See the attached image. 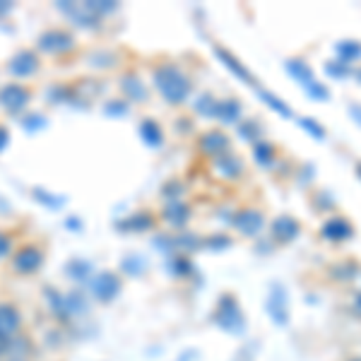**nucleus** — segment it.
I'll return each mask as SVG.
<instances>
[{
    "mask_svg": "<svg viewBox=\"0 0 361 361\" xmlns=\"http://www.w3.org/2000/svg\"><path fill=\"white\" fill-rule=\"evenodd\" d=\"M154 82H157L162 96L169 101V104H180L185 101L190 92V80L178 70L174 63H159L154 68Z\"/></svg>",
    "mask_w": 361,
    "mask_h": 361,
    "instance_id": "f257e3e1",
    "label": "nucleus"
},
{
    "mask_svg": "<svg viewBox=\"0 0 361 361\" xmlns=\"http://www.w3.org/2000/svg\"><path fill=\"white\" fill-rule=\"evenodd\" d=\"M46 262V251L39 243L27 241L10 256V272L17 277H34Z\"/></svg>",
    "mask_w": 361,
    "mask_h": 361,
    "instance_id": "f03ea898",
    "label": "nucleus"
},
{
    "mask_svg": "<svg viewBox=\"0 0 361 361\" xmlns=\"http://www.w3.org/2000/svg\"><path fill=\"white\" fill-rule=\"evenodd\" d=\"M37 48L48 56H65L75 48V37L63 27H51L37 39Z\"/></svg>",
    "mask_w": 361,
    "mask_h": 361,
    "instance_id": "7ed1b4c3",
    "label": "nucleus"
},
{
    "mask_svg": "<svg viewBox=\"0 0 361 361\" xmlns=\"http://www.w3.org/2000/svg\"><path fill=\"white\" fill-rule=\"evenodd\" d=\"M214 323L222 325V328L229 330V333H243L246 320H243L241 309H238L234 296H222V299H219L217 313H214Z\"/></svg>",
    "mask_w": 361,
    "mask_h": 361,
    "instance_id": "20e7f679",
    "label": "nucleus"
},
{
    "mask_svg": "<svg viewBox=\"0 0 361 361\" xmlns=\"http://www.w3.org/2000/svg\"><path fill=\"white\" fill-rule=\"evenodd\" d=\"M24 333V316L14 301H0V338L12 340Z\"/></svg>",
    "mask_w": 361,
    "mask_h": 361,
    "instance_id": "39448f33",
    "label": "nucleus"
},
{
    "mask_svg": "<svg viewBox=\"0 0 361 361\" xmlns=\"http://www.w3.org/2000/svg\"><path fill=\"white\" fill-rule=\"evenodd\" d=\"M29 101V87L19 85V82H10L0 90V106L10 114H17L27 106Z\"/></svg>",
    "mask_w": 361,
    "mask_h": 361,
    "instance_id": "423d86ee",
    "label": "nucleus"
},
{
    "mask_svg": "<svg viewBox=\"0 0 361 361\" xmlns=\"http://www.w3.org/2000/svg\"><path fill=\"white\" fill-rule=\"evenodd\" d=\"M121 291V280L114 275V272H101V275H96V280L92 282V294L96 296L99 301H111L116 299Z\"/></svg>",
    "mask_w": 361,
    "mask_h": 361,
    "instance_id": "0eeeda50",
    "label": "nucleus"
},
{
    "mask_svg": "<svg viewBox=\"0 0 361 361\" xmlns=\"http://www.w3.org/2000/svg\"><path fill=\"white\" fill-rule=\"evenodd\" d=\"M39 65H41V61H39L37 53L24 48V51H19L17 56L8 63V70L12 72L14 77H29L39 70Z\"/></svg>",
    "mask_w": 361,
    "mask_h": 361,
    "instance_id": "6e6552de",
    "label": "nucleus"
},
{
    "mask_svg": "<svg viewBox=\"0 0 361 361\" xmlns=\"http://www.w3.org/2000/svg\"><path fill=\"white\" fill-rule=\"evenodd\" d=\"M267 313L272 316L277 325H287L289 320V311H287V294L282 289V285H272V291H270V299H267Z\"/></svg>",
    "mask_w": 361,
    "mask_h": 361,
    "instance_id": "1a4fd4ad",
    "label": "nucleus"
},
{
    "mask_svg": "<svg viewBox=\"0 0 361 361\" xmlns=\"http://www.w3.org/2000/svg\"><path fill=\"white\" fill-rule=\"evenodd\" d=\"M231 224L246 236H256L262 229V214L256 212V209H246V212H238L236 217L231 219Z\"/></svg>",
    "mask_w": 361,
    "mask_h": 361,
    "instance_id": "9d476101",
    "label": "nucleus"
},
{
    "mask_svg": "<svg viewBox=\"0 0 361 361\" xmlns=\"http://www.w3.org/2000/svg\"><path fill=\"white\" fill-rule=\"evenodd\" d=\"M299 231H301L299 222L294 217H289V214H282V217H277L272 222V236L277 241H294L299 236Z\"/></svg>",
    "mask_w": 361,
    "mask_h": 361,
    "instance_id": "9b49d317",
    "label": "nucleus"
},
{
    "mask_svg": "<svg viewBox=\"0 0 361 361\" xmlns=\"http://www.w3.org/2000/svg\"><path fill=\"white\" fill-rule=\"evenodd\" d=\"M354 234V227L347 222L344 217H330L328 222L323 224V236L330 238V241H344Z\"/></svg>",
    "mask_w": 361,
    "mask_h": 361,
    "instance_id": "f8f14e48",
    "label": "nucleus"
},
{
    "mask_svg": "<svg viewBox=\"0 0 361 361\" xmlns=\"http://www.w3.org/2000/svg\"><path fill=\"white\" fill-rule=\"evenodd\" d=\"M200 147H203V152L212 154V157H219V154L229 147V138L222 133V130H209V133H205L203 138H200Z\"/></svg>",
    "mask_w": 361,
    "mask_h": 361,
    "instance_id": "ddd939ff",
    "label": "nucleus"
},
{
    "mask_svg": "<svg viewBox=\"0 0 361 361\" xmlns=\"http://www.w3.org/2000/svg\"><path fill=\"white\" fill-rule=\"evenodd\" d=\"M285 68H287V72H289V75L294 77V80H299L304 87H309L311 82H316L313 70H311V68L306 65L304 61H299V58H291V61H287Z\"/></svg>",
    "mask_w": 361,
    "mask_h": 361,
    "instance_id": "4468645a",
    "label": "nucleus"
},
{
    "mask_svg": "<svg viewBox=\"0 0 361 361\" xmlns=\"http://www.w3.org/2000/svg\"><path fill=\"white\" fill-rule=\"evenodd\" d=\"M214 164H217V169L222 172V176H227V178H236L238 174L243 172V162L241 159L236 157V154H219L217 159H214Z\"/></svg>",
    "mask_w": 361,
    "mask_h": 361,
    "instance_id": "2eb2a0df",
    "label": "nucleus"
},
{
    "mask_svg": "<svg viewBox=\"0 0 361 361\" xmlns=\"http://www.w3.org/2000/svg\"><path fill=\"white\" fill-rule=\"evenodd\" d=\"M238 116H241V104L236 99L217 101V116L214 118H222L224 123H236Z\"/></svg>",
    "mask_w": 361,
    "mask_h": 361,
    "instance_id": "dca6fc26",
    "label": "nucleus"
},
{
    "mask_svg": "<svg viewBox=\"0 0 361 361\" xmlns=\"http://www.w3.org/2000/svg\"><path fill=\"white\" fill-rule=\"evenodd\" d=\"M335 51H338V61L342 63H352V61H359L361 58V43L354 41V39H349V41H340L338 46H335Z\"/></svg>",
    "mask_w": 361,
    "mask_h": 361,
    "instance_id": "f3484780",
    "label": "nucleus"
},
{
    "mask_svg": "<svg viewBox=\"0 0 361 361\" xmlns=\"http://www.w3.org/2000/svg\"><path fill=\"white\" fill-rule=\"evenodd\" d=\"M188 217H190V209H188V205H183V203H174V205H169V207L164 209V219L172 222L174 227L185 224L188 222Z\"/></svg>",
    "mask_w": 361,
    "mask_h": 361,
    "instance_id": "a211bd4d",
    "label": "nucleus"
},
{
    "mask_svg": "<svg viewBox=\"0 0 361 361\" xmlns=\"http://www.w3.org/2000/svg\"><path fill=\"white\" fill-rule=\"evenodd\" d=\"M217 56L222 58V63H224V65L229 68V70H234V72H236L238 77H243V80H246V82H253V77L248 75V70H246V68H243L241 63H238L236 58H234V56H231V53H229V51H224V48H219V46H217Z\"/></svg>",
    "mask_w": 361,
    "mask_h": 361,
    "instance_id": "6ab92c4d",
    "label": "nucleus"
},
{
    "mask_svg": "<svg viewBox=\"0 0 361 361\" xmlns=\"http://www.w3.org/2000/svg\"><path fill=\"white\" fill-rule=\"evenodd\" d=\"M253 157L260 167H270L272 157H275V147L270 143H256V149H253Z\"/></svg>",
    "mask_w": 361,
    "mask_h": 361,
    "instance_id": "aec40b11",
    "label": "nucleus"
},
{
    "mask_svg": "<svg viewBox=\"0 0 361 361\" xmlns=\"http://www.w3.org/2000/svg\"><path fill=\"white\" fill-rule=\"evenodd\" d=\"M325 72H328L330 77H335V80H342V77L349 75V65L342 61H328L325 63Z\"/></svg>",
    "mask_w": 361,
    "mask_h": 361,
    "instance_id": "412c9836",
    "label": "nucleus"
},
{
    "mask_svg": "<svg viewBox=\"0 0 361 361\" xmlns=\"http://www.w3.org/2000/svg\"><path fill=\"white\" fill-rule=\"evenodd\" d=\"M123 87H130V90H133L130 99L135 96V101H147V90H145V85L138 80V77H128V80L123 82Z\"/></svg>",
    "mask_w": 361,
    "mask_h": 361,
    "instance_id": "4be33fe9",
    "label": "nucleus"
},
{
    "mask_svg": "<svg viewBox=\"0 0 361 361\" xmlns=\"http://www.w3.org/2000/svg\"><path fill=\"white\" fill-rule=\"evenodd\" d=\"M260 96H262V101H265L267 106H272V109L277 111V114H282V116H287V118H289L291 116V109L287 104H282L280 99H277L275 94H270V92H260Z\"/></svg>",
    "mask_w": 361,
    "mask_h": 361,
    "instance_id": "5701e85b",
    "label": "nucleus"
},
{
    "mask_svg": "<svg viewBox=\"0 0 361 361\" xmlns=\"http://www.w3.org/2000/svg\"><path fill=\"white\" fill-rule=\"evenodd\" d=\"M143 135L147 138L149 145H159V143H162V130H159V125L152 123V121H147V123L143 125Z\"/></svg>",
    "mask_w": 361,
    "mask_h": 361,
    "instance_id": "b1692460",
    "label": "nucleus"
},
{
    "mask_svg": "<svg viewBox=\"0 0 361 361\" xmlns=\"http://www.w3.org/2000/svg\"><path fill=\"white\" fill-rule=\"evenodd\" d=\"M14 253V241L10 238L8 231H0V260L10 258Z\"/></svg>",
    "mask_w": 361,
    "mask_h": 361,
    "instance_id": "393cba45",
    "label": "nucleus"
},
{
    "mask_svg": "<svg viewBox=\"0 0 361 361\" xmlns=\"http://www.w3.org/2000/svg\"><path fill=\"white\" fill-rule=\"evenodd\" d=\"M301 125H304V128L309 130V133L313 135L316 140H323L325 138V128L320 123H316L313 118H301Z\"/></svg>",
    "mask_w": 361,
    "mask_h": 361,
    "instance_id": "a878e982",
    "label": "nucleus"
},
{
    "mask_svg": "<svg viewBox=\"0 0 361 361\" xmlns=\"http://www.w3.org/2000/svg\"><path fill=\"white\" fill-rule=\"evenodd\" d=\"M260 123H256V121H251V123H243L241 128H238V133H241L243 140H256L258 133H260Z\"/></svg>",
    "mask_w": 361,
    "mask_h": 361,
    "instance_id": "bb28decb",
    "label": "nucleus"
},
{
    "mask_svg": "<svg viewBox=\"0 0 361 361\" xmlns=\"http://www.w3.org/2000/svg\"><path fill=\"white\" fill-rule=\"evenodd\" d=\"M349 114H352V118L361 125V104H352V106H349Z\"/></svg>",
    "mask_w": 361,
    "mask_h": 361,
    "instance_id": "cd10ccee",
    "label": "nucleus"
},
{
    "mask_svg": "<svg viewBox=\"0 0 361 361\" xmlns=\"http://www.w3.org/2000/svg\"><path fill=\"white\" fill-rule=\"evenodd\" d=\"M357 311L361 313V296H357Z\"/></svg>",
    "mask_w": 361,
    "mask_h": 361,
    "instance_id": "c85d7f7f",
    "label": "nucleus"
},
{
    "mask_svg": "<svg viewBox=\"0 0 361 361\" xmlns=\"http://www.w3.org/2000/svg\"><path fill=\"white\" fill-rule=\"evenodd\" d=\"M357 174H359V178H361V164H357Z\"/></svg>",
    "mask_w": 361,
    "mask_h": 361,
    "instance_id": "c756f323",
    "label": "nucleus"
},
{
    "mask_svg": "<svg viewBox=\"0 0 361 361\" xmlns=\"http://www.w3.org/2000/svg\"><path fill=\"white\" fill-rule=\"evenodd\" d=\"M357 77H359V82H361V70H359V75H357Z\"/></svg>",
    "mask_w": 361,
    "mask_h": 361,
    "instance_id": "7c9ffc66",
    "label": "nucleus"
},
{
    "mask_svg": "<svg viewBox=\"0 0 361 361\" xmlns=\"http://www.w3.org/2000/svg\"><path fill=\"white\" fill-rule=\"evenodd\" d=\"M352 361H361V359H352Z\"/></svg>",
    "mask_w": 361,
    "mask_h": 361,
    "instance_id": "2f4dec72",
    "label": "nucleus"
}]
</instances>
